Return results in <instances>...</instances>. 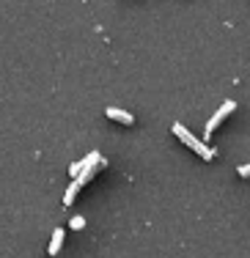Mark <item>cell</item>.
I'll return each mask as SVG.
<instances>
[{
  "label": "cell",
  "mask_w": 250,
  "mask_h": 258,
  "mask_svg": "<svg viewBox=\"0 0 250 258\" xmlns=\"http://www.w3.org/2000/svg\"><path fill=\"white\" fill-rule=\"evenodd\" d=\"M234 110H236V102H223V104H220V110H217V113L212 115L209 121H206V126H204V138L209 140L212 135H215V129L220 126V121H223V118H228V115L234 113Z\"/></svg>",
  "instance_id": "7a4b0ae2"
},
{
  "label": "cell",
  "mask_w": 250,
  "mask_h": 258,
  "mask_svg": "<svg viewBox=\"0 0 250 258\" xmlns=\"http://www.w3.org/2000/svg\"><path fill=\"white\" fill-rule=\"evenodd\" d=\"M60 244H64V228H55V231H52V242H50V247H47V253L58 255L60 253Z\"/></svg>",
  "instance_id": "5b68a950"
},
{
  "label": "cell",
  "mask_w": 250,
  "mask_h": 258,
  "mask_svg": "<svg viewBox=\"0 0 250 258\" xmlns=\"http://www.w3.org/2000/svg\"><path fill=\"white\" fill-rule=\"evenodd\" d=\"M94 173H96V170H85V173H80V176H77L75 181L69 184V189H66V192H64V206H72V201L77 198V192H80V189H83V184L94 179Z\"/></svg>",
  "instance_id": "3957f363"
},
{
  "label": "cell",
  "mask_w": 250,
  "mask_h": 258,
  "mask_svg": "<svg viewBox=\"0 0 250 258\" xmlns=\"http://www.w3.org/2000/svg\"><path fill=\"white\" fill-rule=\"evenodd\" d=\"M107 118L121 121V124H135V115L127 113V110H118V107H107Z\"/></svg>",
  "instance_id": "277c9868"
},
{
  "label": "cell",
  "mask_w": 250,
  "mask_h": 258,
  "mask_svg": "<svg viewBox=\"0 0 250 258\" xmlns=\"http://www.w3.org/2000/svg\"><path fill=\"white\" fill-rule=\"evenodd\" d=\"M83 225H85V220H83V217H72V228H75V231H80Z\"/></svg>",
  "instance_id": "8992f818"
},
{
  "label": "cell",
  "mask_w": 250,
  "mask_h": 258,
  "mask_svg": "<svg viewBox=\"0 0 250 258\" xmlns=\"http://www.w3.org/2000/svg\"><path fill=\"white\" fill-rule=\"evenodd\" d=\"M173 135H176L179 140H184V143L190 146L195 154H201L204 159H215V149H209V146H206L204 140H198V138H195V135L190 132V129L184 126V124H173Z\"/></svg>",
  "instance_id": "6da1fadb"
},
{
  "label": "cell",
  "mask_w": 250,
  "mask_h": 258,
  "mask_svg": "<svg viewBox=\"0 0 250 258\" xmlns=\"http://www.w3.org/2000/svg\"><path fill=\"white\" fill-rule=\"evenodd\" d=\"M236 173H239L242 179H247V176H250V165H239V168H236Z\"/></svg>",
  "instance_id": "52a82bcc"
}]
</instances>
